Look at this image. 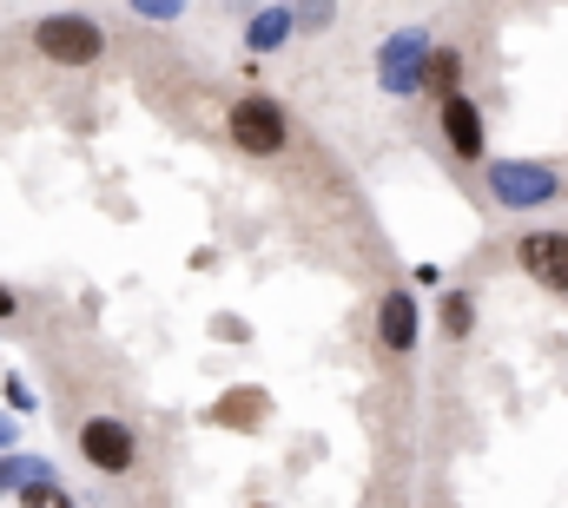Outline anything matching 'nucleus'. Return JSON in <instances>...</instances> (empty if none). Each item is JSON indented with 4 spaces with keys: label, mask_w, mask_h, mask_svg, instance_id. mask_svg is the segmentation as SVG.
I'll use <instances>...</instances> for the list:
<instances>
[{
    "label": "nucleus",
    "mask_w": 568,
    "mask_h": 508,
    "mask_svg": "<svg viewBox=\"0 0 568 508\" xmlns=\"http://www.w3.org/2000/svg\"><path fill=\"white\" fill-rule=\"evenodd\" d=\"M232 145L239 152H252V159H272V152H284V139H291V126H284L278 100H265V93H245V100H232Z\"/></svg>",
    "instance_id": "obj_3"
},
{
    "label": "nucleus",
    "mask_w": 568,
    "mask_h": 508,
    "mask_svg": "<svg viewBox=\"0 0 568 508\" xmlns=\"http://www.w3.org/2000/svg\"><path fill=\"white\" fill-rule=\"evenodd\" d=\"M20 502H27V508H73L67 496H60V489H53V482H40V489H27Z\"/></svg>",
    "instance_id": "obj_13"
},
{
    "label": "nucleus",
    "mask_w": 568,
    "mask_h": 508,
    "mask_svg": "<svg viewBox=\"0 0 568 508\" xmlns=\"http://www.w3.org/2000/svg\"><path fill=\"white\" fill-rule=\"evenodd\" d=\"M489 192L503 212H536L562 192V172L556 165H529V159H496L489 165Z\"/></svg>",
    "instance_id": "obj_1"
},
{
    "label": "nucleus",
    "mask_w": 568,
    "mask_h": 508,
    "mask_svg": "<svg viewBox=\"0 0 568 508\" xmlns=\"http://www.w3.org/2000/svg\"><path fill=\"white\" fill-rule=\"evenodd\" d=\"M469 324H476V297H469V291H449V297H443V331H449V337H469Z\"/></svg>",
    "instance_id": "obj_10"
},
{
    "label": "nucleus",
    "mask_w": 568,
    "mask_h": 508,
    "mask_svg": "<svg viewBox=\"0 0 568 508\" xmlns=\"http://www.w3.org/2000/svg\"><path fill=\"white\" fill-rule=\"evenodd\" d=\"M424 67H429L424 33H397V40H384V53H377V73H384L390 93H417V87H424Z\"/></svg>",
    "instance_id": "obj_5"
},
{
    "label": "nucleus",
    "mask_w": 568,
    "mask_h": 508,
    "mask_svg": "<svg viewBox=\"0 0 568 508\" xmlns=\"http://www.w3.org/2000/svg\"><path fill=\"white\" fill-rule=\"evenodd\" d=\"M212 423H225V429H258V423H265V389L219 396V403H212Z\"/></svg>",
    "instance_id": "obj_9"
},
{
    "label": "nucleus",
    "mask_w": 568,
    "mask_h": 508,
    "mask_svg": "<svg viewBox=\"0 0 568 508\" xmlns=\"http://www.w3.org/2000/svg\"><path fill=\"white\" fill-rule=\"evenodd\" d=\"M284 33H291V13H284V7H272V13H258V20H252V47H258V53H272Z\"/></svg>",
    "instance_id": "obj_11"
},
{
    "label": "nucleus",
    "mask_w": 568,
    "mask_h": 508,
    "mask_svg": "<svg viewBox=\"0 0 568 508\" xmlns=\"http://www.w3.org/2000/svg\"><path fill=\"white\" fill-rule=\"evenodd\" d=\"M80 449H87V463H93L100 476H126V469H133V456H140L133 429H126V423H113V416H93V423L80 429Z\"/></svg>",
    "instance_id": "obj_4"
},
{
    "label": "nucleus",
    "mask_w": 568,
    "mask_h": 508,
    "mask_svg": "<svg viewBox=\"0 0 568 508\" xmlns=\"http://www.w3.org/2000/svg\"><path fill=\"white\" fill-rule=\"evenodd\" d=\"M33 47L53 60V67H93L100 60V27L87 20V13H47L40 27H33Z\"/></svg>",
    "instance_id": "obj_2"
},
{
    "label": "nucleus",
    "mask_w": 568,
    "mask_h": 508,
    "mask_svg": "<svg viewBox=\"0 0 568 508\" xmlns=\"http://www.w3.org/2000/svg\"><path fill=\"white\" fill-rule=\"evenodd\" d=\"M443 132H449V152L456 159H483V120L463 93H443Z\"/></svg>",
    "instance_id": "obj_7"
},
{
    "label": "nucleus",
    "mask_w": 568,
    "mask_h": 508,
    "mask_svg": "<svg viewBox=\"0 0 568 508\" xmlns=\"http://www.w3.org/2000/svg\"><path fill=\"white\" fill-rule=\"evenodd\" d=\"M516 257H523V271H529L536 284L568 291V232H529V238L516 245Z\"/></svg>",
    "instance_id": "obj_6"
},
{
    "label": "nucleus",
    "mask_w": 568,
    "mask_h": 508,
    "mask_svg": "<svg viewBox=\"0 0 568 508\" xmlns=\"http://www.w3.org/2000/svg\"><path fill=\"white\" fill-rule=\"evenodd\" d=\"M424 73L443 87V93H449V87H456V73H463V60H456L449 47H429V67H424Z\"/></svg>",
    "instance_id": "obj_12"
},
{
    "label": "nucleus",
    "mask_w": 568,
    "mask_h": 508,
    "mask_svg": "<svg viewBox=\"0 0 568 508\" xmlns=\"http://www.w3.org/2000/svg\"><path fill=\"white\" fill-rule=\"evenodd\" d=\"M0 436H7V416H0Z\"/></svg>",
    "instance_id": "obj_15"
},
{
    "label": "nucleus",
    "mask_w": 568,
    "mask_h": 508,
    "mask_svg": "<svg viewBox=\"0 0 568 508\" xmlns=\"http://www.w3.org/2000/svg\"><path fill=\"white\" fill-rule=\"evenodd\" d=\"M0 317H13V297H7V291H0Z\"/></svg>",
    "instance_id": "obj_14"
},
{
    "label": "nucleus",
    "mask_w": 568,
    "mask_h": 508,
    "mask_svg": "<svg viewBox=\"0 0 568 508\" xmlns=\"http://www.w3.org/2000/svg\"><path fill=\"white\" fill-rule=\"evenodd\" d=\"M377 337H384L390 350H410V344H417V304H410V297H384V304H377Z\"/></svg>",
    "instance_id": "obj_8"
}]
</instances>
